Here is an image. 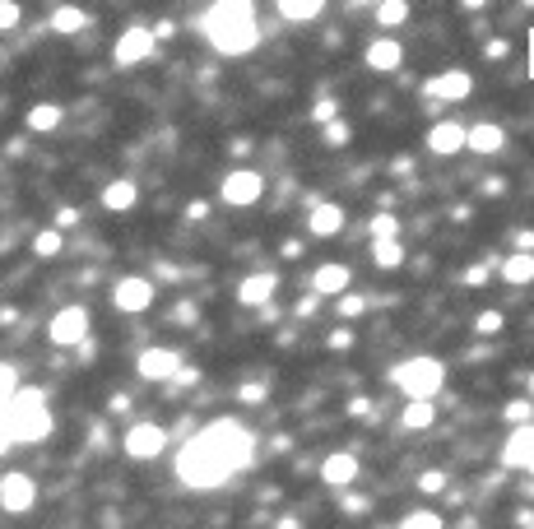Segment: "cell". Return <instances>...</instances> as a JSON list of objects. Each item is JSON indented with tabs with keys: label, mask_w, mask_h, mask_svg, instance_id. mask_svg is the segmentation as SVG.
<instances>
[{
	"label": "cell",
	"mask_w": 534,
	"mask_h": 529,
	"mask_svg": "<svg viewBox=\"0 0 534 529\" xmlns=\"http://www.w3.org/2000/svg\"><path fill=\"white\" fill-rule=\"evenodd\" d=\"M61 117H66V111H61L57 102H38V107H29V117H23V126H29L33 135H51V130L61 126Z\"/></svg>",
	"instance_id": "obj_24"
},
{
	"label": "cell",
	"mask_w": 534,
	"mask_h": 529,
	"mask_svg": "<svg viewBox=\"0 0 534 529\" xmlns=\"http://www.w3.org/2000/svg\"><path fill=\"white\" fill-rule=\"evenodd\" d=\"M23 10H19V0H0V33H10V28H19Z\"/></svg>",
	"instance_id": "obj_35"
},
{
	"label": "cell",
	"mask_w": 534,
	"mask_h": 529,
	"mask_svg": "<svg viewBox=\"0 0 534 529\" xmlns=\"http://www.w3.org/2000/svg\"><path fill=\"white\" fill-rule=\"evenodd\" d=\"M275 293H279V274H275V269L247 274L242 284H237V302H242V306H270Z\"/></svg>",
	"instance_id": "obj_17"
},
{
	"label": "cell",
	"mask_w": 534,
	"mask_h": 529,
	"mask_svg": "<svg viewBox=\"0 0 534 529\" xmlns=\"http://www.w3.org/2000/svg\"><path fill=\"white\" fill-rule=\"evenodd\" d=\"M502 413H506V423H512V428H516V423H534V400H530V395H521V400L506 404Z\"/></svg>",
	"instance_id": "obj_32"
},
{
	"label": "cell",
	"mask_w": 534,
	"mask_h": 529,
	"mask_svg": "<svg viewBox=\"0 0 534 529\" xmlns=\"http://www.w3.org/2000/svg\"><path fill=\"white\" fill-rule=\"evenodd\" d=\"M497 274H502L512 288H525V284H534V251H516V256H506V260L497 265Z\"/></svg>",
	"instance_id": "obj_22"
},
{
	"label": "cell",
	"mask_w": 534,
	"mask_h": 529,
	"mask_svg": "<svg viewBox=\"0 0 534 529\" xmlns=\"http://www.w3.org/2000/svg\"><path fill=\"white\" fill-rule=\"evenodd\" d=\"M205 214H209V209H205V200H200V205H186V218H191V223H196V218H205Z\"/></svg>",
	"instance_id": "obj_49"
},
{
	"label": "cell",
	"mask_w": 534,
	"mask_h": 529,
	"mask_svg": "<svg viewBox=\"0 0 534 529\" xmlns=\"http://www.w3.org/2000/svg\"><path fill=\"white\" fill-rule=\"evenodd\" d=\"M84 28H89V14L79 10V5H61V10H51V33L74 38V33H84Z\"/></svg>",
	"instance_id": "obj_23"
},
{
	"label": "cell",
	"mask_w": 534,
	"mask_h": 529,
	"mask_svg": "<svg viewBox=\"0 0 534 529\" xmlns=\"http://www.w3.org/2000/svg\"><path fill=\"white\" fill-rule=\"evenodd\" d=\"M51 228H61V233H70V228H79V209H74V205H66V209H57V218H51Z\"/></svg>",
	"instance_id": "obj_38"
},
{
	"label": "cell",
	"mask_w": 534,
	"mask_h": 529,
	"mask_svg": "<svg viewBox=\"0 0 534 529\" xmlns=\"http://www.w3.org/2000/svg\"><path fill=\"white\" fill-rule=\"evenodd\" d=\"M530 400H534V376H530Z\"/></svg>",
	"instance_id": "obj_53"
},
{
	"label": "cell",
	"mask_w": 534,
	"mask_h": 529,
	"mask_svg": "<svg viewBox=\"0 0 534 529\" xmlns=\"http://www.w3.org/2000/svg\"><path fill=\"white\" fill-rule=\"evenodd\" d=\"M465 149H469V154H478V158H493V154H502V149H506V130H502L497 121H478V126H469Z\"/></svg>",
	"instance_id": "obj_19"
},
{
	"label": "cell",
	"mask_w": 534,
	"mask_h": 529,
	"mask_svg": "<svg viewBox=\"0 0 534 529\" xmlns=\"http://www.w3.org/2000/svg\"><path fill=\"white\" fill-rule=\"evenodd\" d=\"M326 139H330V145H344V139H349V121H330L326 126Z\"/></svg>",
	"instance_id": "obj_43"
},
{
	"label": "cell",
	"mask_w": 534,
	"mask_h": 529,
	"mask_svg": "<svg viewBox=\"0 0 534 529\" xmlns=\"http://www.w3.org/2000/svg\"><path fill=\"white\" fill-rule=\"evenodd\" d=\"M181 367H186L181 353H177V348H168V344H153V348H144V353L136 357V372H140L144 381H163V385H168Z\"/></svg>",
	"instance_id": "obj_12"
},
{
	"label": "cell",
	"mask_w": 534,
	"mask_h": 529,
	"mask_svg": "<svg viewBox=\"0 0 534 529\" xmlns=\"http://www.w3.org/2000/svg\"><path fill=\"white\" fill-rule=\"evenodd\" d=\"M311 121H316V126H330V121H339V102H335V98H320V102L311 107Z\"/></svg>",
	"instance_id": "obj_33"
},
{
	"label": "cell",
	"mask_w": 534,
	"mask_h": 529,
	"mask_svg": "<svg viewBox=\"0 0 534 529\" xmlns=\"http://www.w3.org/2000/svg\"><path fill=\"white\" fill-rule=\"evenodd\" d=\"M372 260H377L381 269H399V265H405V246H399V237L372 242Z\"/></svg>",
	"instance_id": "obj_27"
},
{
	"label": "cell",
	"mask_w": 534,
	"mask_h": 529,
	"mask_svg": "<svg viewBox=\"0 0 534 529\" xmlns=\"http://www.w3.org/2000/svg\"><path fill=\"white\" fill-rule=\"evenodd\" d=\"M390 381L405 390L409 400H437L442 385H446V367H442L437 357H423V353H418V357L399 362V367L390 372Z\"/></svg>",
	"instance_id": "obj_4"
},
{
	"label": "cell",
	"mask_w": 534,
	"mask_h": 529,
	"mask_svg": "<svg viewBox=\"0 0 534 529\" xmlns=\"http://www.w3.org/2000/svg\"><path fill=\"white\" fill-rule=\"evenodd\" d=\"M405 19H409V0H377V23L386 28V33L399 28Z\"/></svg>",
	"instance_id": "obj_28"
},
{
	"label": "cell",
	"mask_w": 534,
	"mask_h": 529,
	"mask_svg": "<svg viewBox=\"0 0 534 529\" xmlns=\"http://www.w3.org/2000/svg\"><path fill=\"white\" fill-rule=\"evenodd\" d=\"M493 269H497V260H493V265H474V269H465V284H469V288H478Z\"/></svg>",
	"instance_id": "obj_42"
},
{
	"label": "cell",
	"mask_w": 534,
	"mask_h": 529,
	"mask_svg": "<svg viewBox=\"0 0 534 529\" xmlns=\"http://www.w3.org/2000/svg\"><path fill=\"white\" fill-rule=\"evenodd\" d=\"M14 390H19V367L14 362H0V409L14 400Z\"/></svg>",
	"instance_id": "obj_30"
},
{
	"label": "cell",
	"mask_w": 534,
	"mask_h": 529,
	"mask_svg": "<svg viewBox=\"0 0 534 529\" xmlns=\"http://www.w3.org/2000/svg\"><path fill=\"white\" fill-rule=\"evenodd\" d=\"M140 200V186L130 181V177H117V181H107L102 186V209H112V214H130Z\"/></svg>",
	"instance_id": "obj_21"
},
{
	"label": "cell",
	"mask_w": 534,
	"mask_h": 529,
	"mask_svg": "<svg viewBox=\"0 0 534 529\" xmlns=\"http://www.w3.org/2000/svg\"><path fill=\"white\" fill-rule=\"evenodd\" d=\"M153 47H158V38H153V28H144V23H130L126 33L117 38V47H112V61L126 70V66H144L149 56H153Z\"/></svg>",
	"instance_id": "obj_8"
},
{
	"label": "cell",
	"mask_w": 534,
	"mask_h": 529,
	"mask_svg": "<svg viewBox=\"0 0 534 529\" xmlns=\"http://www.w3.org/2000/svg\"><path fill=\"white\" fill-rule=\"evenodd\" d=\"M399 423H405L409 432H427V428L437 423L433 400H409V404H405V413H399Z\"/></svg>",
	"instance_id": "obj_26"
},
{
	"label": "cell",
	"mask_w": 534,
	"mask_h": 529,
	"mask_svg": "<svg viewBox=\"0 0 534 529\" xmlns=\"http://www.w3.org/2000/svg\"><path fill=\"white\" fill-rule=\"evenodd\" d=\"M153 278H144V274H126V278H117L112 284V306L117 312H126V316H140V312H149L153 306Z\"/></svg>",
	"instance_id": "obj_7"
},
{
	"label": "cell",
	"mask_w": 534,
	"mask_h": 529,
	"mask_svg": "<svg viewBox=\"0 0 534 529\" xmlns=\"http://www.w3.org/2000/svg\"><path fill=\"white\" fill-rule=\"evenodd\" d=\"M275 10H279L288 23H311V19H320L326 0H275Z\"/></svg>",
	"instance_id": "obj_25"
},
{
	"label": "cell",
	"mask_w": 534,
	"mask_h": 529,
	"mask_svg": "<svg viewBox=\"0 0 534 529\" xmlns=\"http://www.w3.org/2000/svg\"><path fill=\"white\" fill-rule=\"evenodd\" d=\"M349 284H354V269L339 265V260L316 265V274H311V293L316 297H339V293H349Z\"/></svg>",
	"instance_id": "obj_16"
},
{
	"label": "cell",
	"mask_w": 534,
	"mask_h": 529,
	"mask_svg": "<svg viewBox=\"0 0 534 529\" xmlns=\"http://www.w3.org/2000/svg\"><path fill=\"white\" fill-rule=\"evenodd\" d=\"M465 139H469V126H460V121H437L433 130H427V149H433L437 158H451V154L465 149Z\"/></svg>",
	"instance_id": "obj_18"
},
{
	"label": "cell",
	"mask_w": 534,
	"mask_h": 529,
	"mask_svg": "<svg viewBox=\"0 0 534 529\" xmlns=\"http://www.w3.org/2000/svg\"><path fill=\"white\" fill-rule=\"evenodd\" d=\"M200 33L219 56H247L260 47L256 0H214L200 14Z\"/></svg>",
	"instance_id": "obj_2"
},
{
	"label": "cell",
	"mask_w": 534,
	"mask_h": 529,
	"mask_svg": "<svg viewBox=\"0 0 534 529\" xmlns=\"http://www.w3.org/2000/svg\"><path fill=\"white\" fill-rule=\"evenodd\" d=\"M418 488H423V492H446V473H442V469H427L423 479H418Z\"/></svg>",
	"instance_id": "obj_40"
},
{
	"label": "cell",
	"mask_w": 534,
	"mask_h": 529,
	"mask_svg": "<svg viewBox=\"0 0 534 529\" xmlns=\"http://www.w3.org/2000/svg\"><path fill=\"white\" fill-rule=\"evenodd\" d=\"M339 228H344V209H339L335 200L311 205V214H307V233H311V237H335Z\"/></svg>",
	"instance_id": "obj_20"
},
{
	"label": "cell",
	"mask_w": 534,
	"mask_h": 529,
	"mask_svg": "<svg viewBox=\"0 0 534 529\" xmlns=\"http://www.w3.org/2000/svg\"><path fill=\"white\" fill-rule=\"evenodd\" d=\"M367 312V297H339V316L344 321H354V316H363Z\"/></svg>",
	"instance_id": "obj_39"
},
{
	"label": "cell",
	"mask_w": 534,
	"mask_h": 529,
	"mask_svg": "<svg viewBox=\"0 0 534 529\" xmlns=\"http://www.w3.org/2000/svg\"><path fill=\"white\" fill-rule=\"evenodd\" d=\"M349 344H354L349 330H335V334H330V348H349Z\"/></svg>",
	"instance_id": "obj_45"
},
{
	"label": "cell",
	"mask_w": 534,
	"mask_h": 529,
	"mask_svg": "<svg viewBox=\"0 0 534 529\" xmlns=\"http://www.w3.org/2000/svg\"><path fill=\"white\" fill-rule=\"evenodd\" d=\"M163 445H168V428L163 423H136L121 436V451L130 460H153V455H163Z\"/></svg>",
	"instance_id": "obj_9"
},
{
	"label": "cell",
	"mask_w": 534,
	"mask_h": 529,
	"mask_svg": "<svg viewBox=\"0 0 534 529\" xmlns=\"http://www.w3.org/2000/svg\"><path fill=\"white\" fill-rule=\"evenodd\" d=\"M153 38H172V19H158L153 23Z\"/></svg>",
	"instance_id": "obj_48"
},
{
	"label": "cell",
	"mask_w": 534,
	"mask_h": 529,
	"mask_svg": "<svg viewBox=\"0 0 534 529\" xmlns=\"http://www.w3.org/2000/svg\"><path fill=\"white\" fill-rule=\"evenodd\" d=\"M47 339L57 348H84L89 344V306H79V302L61 306V312L47 321Z\"/></svg>",
	"instance_id": "obj_5"
},
{
	"label": "cell",
	"mask_w": 534,
	"mask_h": 529,
	"mask_svg": "<svg viewBox=\"0 0 534 529\" xmlns=\"http://www.w3.org/2000/svg\"><path fill=\"white\" fill-rule=\"evenodd\" d=\"M260 400H265V385H260V381H251V385L237 390V404H260Z\"/></svg>",
	"instance_id": "obj_41"
},
{
	"label": "cell",
	"mask_w": 534,
	"mask_h": 529,
	"mask_svg": "<svg viewBox=\"0 0 534 529\" xmlns=\"http://www.w3.org/2000/svg\"><path fill=\"white\" fill-rule=\"evenodd\" d=\"M363 61L377 75H395L399 66H405V47H399V38H372L367 51H363Z\"/></svg>",
	"instance_id": "obj_15"
},
{
	"label": "cell",
	"mask_w": 534,
	"mask_h": 529,
	"mask_svg": "<svg viewBox=\"0 0 534 529\" xmlns=\"http://www.w3.org/2000/svg\"><path fill=\"white\" fill-rule=\"evenodd\" d=\"M10 423H14V445H38L51 436L57 418L47 409V390L38 385H19L14 400H10Z\"/></svg>",
	"instance_id": "obj_3"
},
{
	"label": "cell",
	"mask_w": 534,
	"mask_h": 529,
	"mask_svg": "<svg viewBox=\"0 0 534 529\" xmlns=\"http://www.w3.org/2000/svg\"><path fill=\"white\" fill-rule=\"evenodd\" d=\"M61 246H66V242H61V228H42V233L33 237V256H38V260H51V256H61Z\"/></svg>",
	"instance_id": "obj_29"
},
{
	"label": "cell",
	"mask_w": 534,
	"mask_h": 529,
	"mask_svg": "<svg viewBox=\"0 0 534 529\" xmlns=\"http://www.w3.org/2000/svg\"><path fill=\"white\" fill-rule=\"evenodd\" d=\"M516 246H521V251H534V233L521 228V233H516Z\"/></svg>",
	"instance_id": "obj_47"
},
{
	"label": "cell",
	"mask_w": 534,
	"mask_h": 529,
	"mask_svg": "<svg viewBox=\"0 0 534 529\" xmlns=\"http://www.w3.org/2000/svg\"><path fill=\"white\" fill-rule=\"evenodd\" d=\"M474 330H478V334H502V312H478Z\"/></svg>",
	"instance_id": "obj_36"
},
{
	"label": "cell",
	"mask_w": 534,
	"mask_h": 529,
	"mask_svg": "<svg viewBox=\"0 0 534 529\" xmlns=\"http://www.w3.org/2000/svg\"><path fill=\"white\" fill-rule=\"evenodd\" d=\"M469 89H474V75L442 70V75H433V79L423 84V98L427 102H460V98H469Z\"/></svg>",
	"instance_id": "obj_13"
},
{
	"label": "cell",
	"mask_w": 534,
	"mask_h": 529,
	"mask_svg": "<svg viewBox=\"0 0 534 529\" xmlns=\"http://www.w3.org/2000/svg\"><path fill=\"white\" fill-rule=\"evenodd\" d=\"M316 306H320V297H316V293H311V297H302V302H298V316H316Z\"/></svg>",
	"instance_id": "obj_46"
},
{
	"label": "cell",
	"mask_w": 534,
	"mask_h": 529,
	"mask_svg": "<svg viewBox=\"0 0 534 529\" xmlns=\"http://www.w3.org/2000/svg\"><path fill=\"white\" fill-rule=\"evenodd\" d=\"M196 381H200V372H196V367H181V372H177V376H172L168 385H177V390H186V385H196Z\"/></svg>",
	"instance_id": "obj_44"
},
{
	"label": "cell",
	"mask_w": 534,
	"mask_h": 529,
	"mask_svg": "<svg viewBox=\"0 0 534 529\" xmlns=\"http://www.w3.org/2000/svg\"><path fill=\"white\" fill-rule=\"evenodd\" d=\"M256 464V436L237 418H214L209 428L191 432L177 451V479L196 492L223 488L232 473H247Z\"/></svg>",
	"instance_id": "obj_1"
},
{
	"label": "cell",
	"mask_w": 534,
	"mask_h": 529,
	"mask_svg": "<svg viewBox=\"0 0 534 529\" xmlns=\"http://www.w3.org/2000/svg\"><path fill=\"white\" fill-rule=\"evenodd\" d=\"M460 5H465V10H478V5H488V0H460Z\"/></svg>",
	"instance_id": "obj_51"
},
{
	"label": "cell",
	"mask_w": 534,
	"mask_h": 529,
	"mask_svg": "<svg viewBox=\"0 0 534 529\" xmlns=\"http://www.w3.org/2000/svg\"><path fill=\"white\" fill-rule=\"evenodd\" d=\"M260 195H265V177L251 172V167H232L223 177V186H219V200L232 205V209H251Z\"/></svg>",
	"instance_id": "obj_6"
},
{
	"label": "cell",
	"mask_w": 534,
	"mask_h": 529,
	"mask_svg": "<svg viewBox=\"0 0 534 529\" xmlns=\"http://www.w3.org/2000/svg\"><path fill=\"white\" fill-rule=\"evenodd\" d=\"M320 483L335 488V492H349L358 483V455L354 451H335L320 460Z\"/></svg>",
	"instance_id": "obj_14"
},
{
	"label": "cell",
	"mask_w": 534,
	"mask_h": 529,
	"mask_svg": "<svg viewBox=\"0 0 534 529\" xmlns=\"http://www.w3.org/2000/svg\"><path fill=\"white\" fill-rule=\"evenodd\" d=\"M33 507H38V483L29 473H5V479H0V511L29 516Z\"/></svg>",
	"instance_id": "obj_11"
},
{
	"label": "cell",
	"mask_w": 534,
	"mask_h": 529,
	"mask_svg": "<svg viewBox=\"0 0 534 529\" xmlns=\"http://www.w3.org/2000/svg\"><path fill=\"white\" fill-rule=\"evenodd\" d=\"M367 5H377V0H349V10H367Z\"/></svg>",
	"instance_id": "obj_50"
},
{
	"label": "cell",
	"mask_w": 534,
	"mask_h": 529,
	"mask_svg": "<svg viewBox=\"0 0 534 529\" xmlns=\"http://www.w3.org/2000/svg\"><path fill=\"white\" fill-rule=\"evenodd\" d=\"M381 237H399V218H390V214L372 218V242H381Z\"/></svg>",
	"instance_id": "obj_34"
},
{
	"label": "cell",
	"mask_w": 534,
	"mask_h": 529,
	"mask_svg": "<svg viewBox=\"0 0 534 529\" xmlns=\"http://www.w3.org/2000/svg\"><path fill=\"white\" fill-rule=\"evenodd\" d=\"M502 469H525L534 479V423H516L502 441Z\"/></svg>",
	"instance_id": "obj_10"
},
{
	"label": "cell",
	"mask_w": 534,
	"mask_h": 529,
	"mask_svg": "<svg viewBox=\"0 0 534 529\" xmlns=\"http://www.w3.org/2000/svg\"><path fill=\"white\" fill-rule=\"evenodd\" d=\"M399 529H446V520L437 511H409L405 520H399Z\"/></svg>",
	"instance_id": "obj_31"
},
{
	"label": "cell",
	"mask_w": 534,
	"mask_h": 529,
	"mask_svg": "<svg viewBox=\"0 0 534 529\" xmlns=\"http://www.w3.org/2000/svg\"><path fill=\"white\" fill-rule=\"evenodd\" d=\"M279 529H298V520H293V516H284V520H279Z\"/></svg>",
	"instance_id": "obj_52"
},
{
	"label": "cell",
	"mask_w": 534,
	"mask_h": 529,
	"mask_svg": "<svg viewBox=\"0 0 534 529\" xmlns=\"http://www.w3.org/2000/svg\"><path fill=\"white\" fill-rule=\"evenodd\" d=\"M10 445H14V423H10V404H5L0 409V455H5Z\"/></svg>",
	"instance_id": "obj_37"
}]
</instances>
